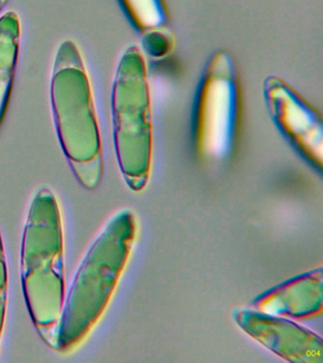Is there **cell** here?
Instances as JSON below:
<instances>
[{
    "label": "cell",
    "instance_id": "1",
    "mask_svg": "<svg viewBox=\"0 0 323 363\" xmlns=\"http://www.w3.org/2000/svg\"><path fill=\"white\" fill-rule=\"evenodd\" d=\"M21 282L33 325L48 346L58 350L66 288L63 224L58 198L48 186L33 195L21 245Z\"/></svg>",
    "mask_w": 323,
    "mask_h": 363
},
{
    "label": "cell",
    "instance_id": "2",
    "mask_svg": "<svg viewBox=\"0 0 323 363\" xmlns=\"http://www.w3.org/2000/svg\"><path fill=\"white\" fill-rule=\"evenodd\" d=\"M50 102L59 142L75 177L87 189H97L104 175L100 126L83 54L72 39L55 51Z\"/></svg>",
    "mask_w": 323,
    "mask_h": 363
},
{
    "label": "cell",
    "instance_id": "3",
    "mask_svg": "<svg viewBox=\"0 0 323 363\" xmlns=\"http://www.w3.org/2000/svg\"><path fill=\"white\" fill-rule=\"evenodd\" d=\"M134 235V217L123 210L110 218L87 249L65 296L58 351L70 352L80 345L106 311Z\"/></svg>",
    "mask_w": 323,
    "mask_h": 363
},
{
    "label": "cell",
    "instance_id": "4",
    "mask_svg": "<svg viewBox=\"0 0 323 363\" xmlns=\"http://www.w3.org/2000/svg\"><path fill=\"white\" fill-rule=\"evenodd\" d=\"M114 143L119 166L133 190L148 178L152 157L151 101L146 59L135 45L121 54L112 90Z\"/></svg>",
    "mask_w": 323,
    "mask_h": 363
},
{
    "label": "cell",
    "instance_id": "5",
    "mask_svg": "<svg viewBox=\"0 0 323 363\" xmlns=\"http://www.w3.org/2000/svg\"><path fill=\"white\" fill-rule=\"evenodd\" d=\"M241 92L236 64L219 51L207 65L195 99V138L199 152L214 159L228 155L239 128Z\"/></svg>",
    "mask_w": 323,
    "mask_h": 363
},
{
    "label": "cell",
    "instance_id": "6",
    "mask_svg": "<svg viewBox=\"0 0 323 363\" xmlns=\"http://www.w3.org/2000/svg\"><path fill=\"white\" fill-rule=\"evenodd\" d=\"M263 95L277 127L314 164L322 166L323 126L320 113L279 77H268Z\"/></svg>",
    "mask_w": 323,
    "mask_h": 363
},
{
    "label": "cell",
    "instance_id": "7",
    "mask_svg": "<svg viewBox=\"0 0 323 363\" xmlns=\"http://www.w3.org/2000/svg\"><path fill=\"white\" fill-rule=\"evenodd\" d=\"M235 319L265 347L294 362H322V339L291 320L255 311H239Z\"/></svg>",
    "mask_w": 323,
    "mask_h": 363
},
{
    "label": "cell",
    "instance_id": "8",
    "mask_svg": "<svg viewBox=\"0 0 323 363\" xmlns=\"http://www.w3.org/2000/svg\"><path fill=\"white\" fill-rule=\"evenodd\" d=\"M322 272L303 275L261 297L263 313L305 319L322 311Z\"/></svg>",
    "mask_w": 323,
    "mask_h": 363
},
{
    "label": "cell",
    "instance_id": "9",
    "mask_svg": "<svg viewBox=\"0 0 323 363\" xmlns=\"http://www.w3.org/2000/svg\"><path fill=\"white\" fill-rule=\"evenodd\" d=\"M21 34V20L16 11H7L0 16V126L13 92Z\"/></svg>",
    "mask_w": 323,
    "mask_h": 363
},
{
    "label": "cell",
    "instance_id": "10",
    "mask_svg": "<svg viewBox=\"0 0 323 363\" xmlns=\"http://www.w3.org/2000/svg\"><path fill=\"white\" fill-rule=\"evenodd\" d=\"M132 21L141 30L163 27L166 14L161 0H121Z\"/></svg>",
    "mask_w": 323,
    "mask_h": 363
},
{
    "label": "cell",
    "instance_id": "11",
    "mask_svg": "<svg viewBox=\"0 0 323 363\" xmlns=\"http://www.w3.org/2000/svg\"><path fill=\"white\" fill-rule=\"evenodd\" d=\"M8 298V271L4 240L0 232V340L4 333Z\"/></svg>",
    "mask_w": 323,
    "mask_h": 363
},
{
    "label": "cell",
    "instance_id": "12",
    "mask_svg": "<svg viewBox=\"0 0 323 363\" xmlns=\"http://www.w3.org/2000/svg\"><path fill=\"white\" fill-rule=\"evenodd\" d=\"M143 43L147 52L154 57L166 55L171 48V40L157 30L147 31Z\"/></svg>",
    "mask_w": 323,
    "mask_h": 363
},
{
    "label": "cell",
    "instance_id": "13",
    "mask_svg": "<svg viewBox=\"0 0 323 363\" xmlns=\"http://www.w3.org/2000/svg\"><path fill=\"white\" fill-rule=\"evenodd\" d=\"M10 0H0V11L4 10L8 3H9Z\"/></svg>",
    "mask_w": 323,
    "mask_h": 363
}]
</instances>
